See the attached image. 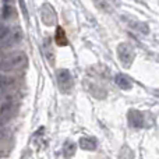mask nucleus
I'll return each mask as SVG.
<instances>
[{"instance_id": "nucleus-1", "label": "nucleus", "mask_w": 159, "mask_h": 159, "mask_svg": "<svg viewBox=\"0 0 159 159\" xmlns=\"http://www.w3.org/2000/svg\"><path fill=\"white\" fill-rule=\"evenodd\" d=\"M27 57L22 53L18 55H13L10 57H7L2 64H0V69L4 70V71H13V70H21L27 66Z\"/></svg>"}, {"instance_id": "nucleus-2", "label": "nucleus", "mask_w": 159, "mask_h": 159, "mask_svg": "<svg viewBox=\"0 0 159 159\" xmlns=\"http://www.w3.org/2000/svg\"><path fill=\"white\" fill-rule=\"evenodd\" d=\"M117 55H119V59L120 61L123 63V66H130L134 60V50L130 45L127 43H120L117 46Z\"/></svg>"}, {"instance_id": "nucleus-3", "label": "nucleus", "mask_w": 159, "mask_h": 159, "mask_svg": "<svg viewBox=\"0 0 159 159\" xmlns=\"http://www.w3.org/2000/svg\"><path fill=\"white\" fill-rule=\"evenodd\" d=\"M57 82H59V87L63 92H69L70 89L73 88V77L70 74L69 70L63 69V70H59L57 71Z\"/></svg>"}, {"instance_id": "nucleus-4", "label": "nucleus", "mask_w": 159, "mask_h": 159, "mask_svg": "<svg viewBox=\"0 0 159 159\" xmlns=\"http://www.w3.org/2000/svg\"><path fill=\"white\" fill-rule=\"evenodd\" d=\"M17 87H18L17 78L10 77V75H3V77H0V88H2L6 93H8L7 96H10L11 92H16Z\"/></svg>"}, {"instance_id": "nucleus-5", "label": "nucleus", "mask_w": 159, "mask_h": 159, "mask_svg": "<svg viewBox=\"0 0 159 159\" xmlns=\"http://www.w3.org/2000/svg\"><path fill=\"white\" fill-rule=\"evenodd\" d=\"M41 17L46 25H53L56 22V13L49 4H43L41 7Z\"/></svg>"}, {"instance_id": "nucleus-6", "label": "nucleus", "mask_w": 159, "mask_h": 159, "mask_svg": "<svg viewBox=\"0 0 159 159\" xmlns=\"http://www.w3.org/2000/svg\"><path fill=\"white\" fill-rule=\"evenodd\" d=\"M129 123L134 129H141L144 126V117L143 113H140L138 110H130L129 113Z\"/></svg>"}, {"instance_id": "nucleus-7", "label": "nucleus", "mask_w": 159, "mask_h": 159, "mask_svg": "<svg viewBox=\"0 0 159 159\" xmlns=\"http://www.w3.org/2000/svg\"><path fill=\"white\" fill-rule=\"evenodd\" d=\"M80 147L85 151H93L96 148V141L95 138H89V137H82L80 140Z\"/></svg>"}, {"instance_id": "nucleus-8", "label": "nucleus", "mask_w": 159, "mask_h": 159, "mask_svg": "<svg viewBox=\"0 0 159 159\" xmlns=\"http://www.w3.org/2000/svg\"><path fill=\"white\" fill-rule=\"evenodd\" d=\"M116 84H117L121 89H130V88L133 87L131 80L127 77V75H124V74L116 75Z\"/></svg>"}, {"instance_id": "nucleus-9", "label": "nucleus", "mask_w": 159, "mask_h": 159, "mask_svg": "<svg viewBox=\"0 0 159 159\" xmlns=\"http://www.w3.org/2000/svg\"><path fill=\"white\" fill-rule=\"evenodd\" d=\"M56 43H57L59 46H66V45L69 43L67 36H66V32H64V30L61 27L56 28Z\"/></svg>"}, {"instance_id": "nucleus-10", "label": "nucleus", "mask_w": 159, "mask_h": 159, "mask_svg": "<svg viewBox=\"0 0 159 159\" xmlns=\"http://www.w3.org/2000/svg\"><path fill=\"white\" fill-rule=\"evenodd\" d=\"M74 152H75V144L73 141H67L63 147V155L66 158H70L74 155Z\"/></svg>"}, {"instance_id": "nucleus-11", "label": "nucleus", "mask_w": 159, "mask_h": 159, "mask_svg": "<svg viewBox=\"0 0 159 159\" xmlns=\"http://www.w3.org/2000/svg\"><path fill=\"white\" fill-rule=\"evenodd\" d=\"M14 14V8H13V6L10 4V3H6L4 4V10H3V17H4L6 20H8V18H11V16Z\"/></svg>"}, {"instance_id": "nucleus-12", "label": "nucleus", "mask_w": 159, "mask_h": 159, "mask_svg": "<svg viewBox=\"0 0 159 159\" xmlns=\"http://www.w3.org/2000/svg\"><path fill=\"white\" fill-rule=\"evenodd\" d=\"M20 4H21V8H22V11H24V16L28 18V11H27V8H25V4H24V0H20Z\"/></svg>"}]
</instances>
